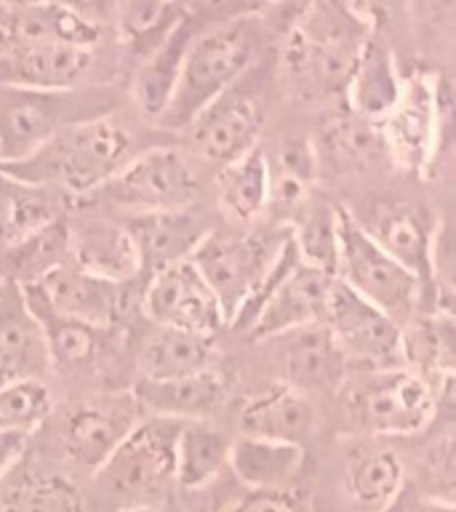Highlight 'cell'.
<instances>
[{"instance_id": "cell-1", "label": "cell", "mask_w": 456, "mask_h": 512, "mask_svg": "<svg viewBox=\"0 0 456 512\" xmlns=\"http://www.w3.org/2000/svg\"><path fill=\"white\" fill-rule=\"evenodd\" d=\"M131 158L136 152L128 128L107 115L70 126L24 160L0 166V171L62 195H94Z\"/></svg>"}, {"instance_id": "cell-2", "label": "cell", "mask_w": 456, "mask_h": 512, "mask_svg": "<svg viewBox=\"0 0 456 512\" xmlns=\"http://www.w3.org/2000/svg\"><path fill=\"white\" fill-rule=\"evenodd\" d=\"M371 30L374 24L352 6L312 3L304 8L283 54L296 86L310 94H331L344 88L363 48L374 38Z\"/></svg>"}, {"instance_id": "cell-3", "label": "cell", "mask_w": 456, "mask_h": 512, "mask_svg": "<svg viewBox=\"0 0 456 512\" xmlns=\"http://www.w3.org/2000/svg\"><path fill=\"white\" fill-rule=\"evenodd\" d=\"M256 48H259V32L254 19L246 14L198 32L184 54L182 72L176 80L174 96L163 118L158 120L160 126H190L208 104L232 91L238 78H243V72L254 62Z\"/></svg>"}, {"instance_id": "cell-4", "label": "cell", "mask_w": 456, "mask_h": 512, "mask_svg": "<svg viewBox=\"0 0 456 512\" xmlns=\"http://www.w3.org/2000/svg\"><path fill=\"white\" fill-rule=\"evenodd\" d=\"M115 104L118 91L110 86L72 91L0 86V166L24 160L70 126L107 118Z\"/></svg>"}, {"instance_id": "cell-5", "label": "cell", "mask_w": 456, "mask_h": 512, "mask_svg": "<svg viewBox=\"0 0 456 512\" xmlns=\"http://www.w3.org/2000/svg\"><path fill=\"white\" fill-rule=\"evenodd\" d=\"M182 422L144 416L128 432L107 462L94 472L96 486L118 510L128 507H158L166 499L174 478L176 435Z\"/></svg>"}, {"instance_id": "cell-6", "label": "cell", "mask_w": 456, "mask_h": 512, "mask_svg": "<svg viewBox=\"0 0 456 512\" xmlns=\"http://www.w3.org/2000/svg\"><path fill=\"white\" fill-rule=\"evenodd\" d=\"M336 280L352 294L374 304L376 310L390 315L400 328L411 323L416 315L430 310V296L419 280L400 267L390 254H384L358 219L339 208V264Z\"/></svg>"}, {"instance_id": "cell-7", "label": "cell", "mask_w": 456, "mask_h": 512, "mask_svg": "<svg viewBox=\"0 0 456 512\" xmlns=\"http://www.w3.org/2000/svg\"><path fill=\"white\" fill-rule=\"evenodd\" d=\"M339 395L347 419L371 435H414L424 430L438 411L435 390L408 368L347 376Z\"/></svg>"}, {"instance_id": "cell-8", "label": "cell", "mask_w": 456, "mask_h": 512, "mask_svg": "<svg viewBox=\"0 0 456 512\" xmlns=\"http://www.w3.org/2000/svg\"><path fill=\"white\" fill-rule=\"evenodd\" d=\"M198 190V176L182 152L174 147H152L128 160L94 195L104 203L128 208L136 216L187 211L198 200Z\"/></svg>"}, {"instance_id": "cell-9", "label": "cell", "mask_w": 456, "mask_h": 512, "mask_svg": "<svg viewBox=\"0 0 456 512\" xmlns=\"http://www.w3.org/2000/svg\"><path fill=\"white\" fill-rule=\"evenodd\" d=\"M440 86L430 75H411L400 83V96L382 120L379 134L392 166L408 174H427L438 158L443 128Z\"/></svg>"}, {"instance_id": "cell-10", "label": "cell", "mask_w": 456, "mask_h": 512, "mask_svg": "<svg viewBox=\"0 0 456 512\" xmlns=\"http://www.w3.org/2000/svg\"><path fill=\"white\" fill-rule=\"evenodd\" d=\"M283 238L267 243L254 235H230V232L211 230L192 251V267L200 272V278L206 280V286L216 296L224 323L235 318L240 304L246 302V296L262 280Z\"/></svg>"}, {"instance_id": "cell-11", "label": "cell", "mask_w": 456, "mask_h": 512, "mask_svg": "<svg viewBox=\"0 0 456 512\" xmlns=\"http://www.w3.org/2000/svg\"><path fill=\"white\" fill-rule=\"evenodd\" d=\"M326 328L342 350L347 366L363 371L403 368L400 360V326L374 304L352 294L350 288L334 280L328 296Z\"/></svg>"}, {"instance_id": "cell-12", "label": "cell", "mask_w": 456, "mask_h": 512, "mask_svg": "<svg viewBox=\"0 0 456 512\" xmlns=\"http://www.w3.org/2000/svg\"><path fill=\"white\" fill-rule=\"evenodd\" d=\"M142 302L158 328L214 336L216 328L224 326L222 307L190 259L152 275L144 286Z\"/></svg>"}, {"instance_id": "cell-13", "label": "cell", "mask_w": 456, "mask_h": 512, "mask_svg": "<svg viewBox=\"0 0 456 512\" xmlns=\"http://www.w3.org/2000/svg\"><path fill=\"white\" fill-rule=\"evenodd\" d=\"M142 414L134 395H107L80 403L64 422V451L75 464L96 472L142 422Z\"/></svg>"}, {"instance_id": "cell-14", "label": "cell", "mask_w": 456, "mask_h": 512, "mask_svg": "<svg viewBox=\"0 0 456 512\" xmlns=\"http://www.w3.org/2000/svg\"><path fill=\"white\" fill-rule=\"evenodd\" d=\"M35 288L51 310L99 331L118 323L128 310V283L94 278L72 264L51 272Z\"/></svg>"}, {"instance_id": "cell-15", "label": "cell", "mask_w": 456, "mask_h": 512, "mask_svg": "<svg viewBox=\"0 0 456 512\" xmlns=\"http://www.w3.org/2000/svg\"><path fill=\"white\" fill-rule=\"evenodd\" d=\"M96 70L94 48L70 43H38L0 56V86L38 88V91H72L88 86Z\"/></svg>"}, {"instance_id": "cell-16", "label": "cell", "mask_w": 456, "mask_h": 512, "mask_svg": "<svg viewBox=\"0 0 456 512\" xmlns=\"http://www.w3.org/2000/svg\"><path fill=\"white\" fill-rule=\"evenodd\" d=\"M51 366L43 328L24 302L22 288L0 280V387L40 379Z\"/></svg>"}, {"instance_id": "cell-17", "label": "cell", "mask_w": 456, "mask_h": 512, "mask_svg": "<svg viewBox=\"0 0 456 512\" xmlns=\"http://www.w3.org/2000/svg\"><path fill=\"white\" fill-rule=\"evenodd\" d=\"M190 136L195 150L206 160L227 166L259 147L262 112L248 96L227 91L192 120Z\"/></svg>"}, {"instance_id": "cell-18", "label": "cell", "mask_w": 456, "mask_h": 512, "mask_svg": "<svg viewBox=\"0 0 456 512\" xmlns=\"http://www.w3.org/2000/svg\"><path fill=\"white\" fill-rule=\"evenodd\" d=\"M334 280L336 278H331L326 272L299 264L280 283L270 302L264 304V310L259 312V318L251 326L248 336L256 339V342H262V339L270 342L275 336L296 331V328L326 323L328 296H331Z\"/></svg>"}, {"instance_id": "cell-19", "label": "cell", "mask_w": 456, "mask_h": 512, "mask_svg": "<svg viewBox=\"0 0 456 512\" xmlns=\"http://www.w3.org/2000/svg\"><path fill=\"white\" fill-rule=\"evenodd\" d=\"M123 227L131 235V243L139 256V272L152 278L166 267L187 262L198 243L206 238V222L187 211H168V214H136Z\"/></svg>"}, {"instance_id": "cell-20", "label": "cell", "mask_w": 456, "mask_h": 512, "mask_svg": "<svg viewBox=\"0 0 456 512\" xmlns=\"http://www.w3.org/2000/svg\"><path fill=\"white\" fill-rule=\"evenodd\" d=\"M270 342H278V363L283 368V382L307 395V390L342 387L347 379V360L336 347L326 323L296 328L280 334Z\"/></svg>"}, {"instance_id": "cell-21", "label": "cell", "mask_w": 456, "mask_h": 512, "mask_svg": "<svg viewBox=\"0 0 456 512\" xmlns=\"http://www.w3.org/2000/svg\"><path fill=\"white\" fill-rule=\"evenodd\" d=\"M360 224V222H358ZM368 232V238L390 254L400 267H406L430 296L432 310V288H430V254L435 227L424 211L406 203H384L376 206L371 214V224H360Z\"/></svg>"}, {"instance_id": "cell-22", "label": "cell", "mask_w": 456, "mask_h": 512, "mask_svg": "<svg viewBox=\"0 0 456 512\" xmlns=\"http://www.w3.org/2000/svg\"><path fill=\"white\" fill-rule=\"evenodd\" d=\"M70 264L112 283L142 278L131 235L123 224L110 219H83L70 227Z\"/></svg>"}, {"instance_id": "cell-23", "label": "cell", "mask_w": 456, "mask_h": 512, "mask_svg": "<svg viewBox=\"0 0 456 512\" xmlns=\"http://www.w3.org/2000/svg\"><path fill=\"white\" fill-rule=\"evenodd\" d=\"M240 435L246 438L278 440L302 446L315 427V408L304 392L286 382H275L240 411Z\"/></svg>"}, {"instance_id": "cell-24", "label": "cell", "mask_w": 456, "mask_h": 512, "mask_svg": "<svg viewBox=\"0 0 456 512\" xmlns=\"http://www.w3.org/2000/svg\"><path fill=\"white\" fill-rule=\"evenodd\" d=\"M131 395L150 416L174 419V422H206L227 400V382L214 371L171 379V382L139 379Z\"/></svg>"}, {"instance_id": "cell-25", "label": "cell", "mask_w": 456, "mask_h": 512, "mask_svg": "<svg viewBox=\"0 0 456 512\" xmlns=\"http://www.w3.org/2000/svg\"><path fill=\"white\" fill-rule=\"evenodd\" d=\"M454 342V315H443V312H422L400 328L403 368L422 376L424 382L435 390V398H438L443 384L454 382Z\"/></svg>"}, {"instance_id": "cell-26", "label": "cell", "mask_w": 456, "mask_h": 512, "mask_svg": "<svg viewBox=\"0 0 456 512\" xmlns=\"http://www.w3.org/2000/svg\"><path fill=\"white\" fill-rule=\"evenodd\" d=\"M190 11L192 8H187V14L176 22L174 30L168 32L166 38L144 56L142 64L134 72V86H131L134 102L139 112L152 120L163 118V112H166L168 102L174 96L179 72H182L184 54H187L192 38L198 35L192 30Z\"/></svg>"}, {"instance_id": "cell-27", "label": "cell", "mask_w": 456, "mask_h": 512, "mask_svg": "<svg viewBox=\"0 0 456 512\" xmlns=\"http://www.w3.org/2000/svg\"><path fill=\"white\" fill-rule=\"evenodd\" d=\"M403 488V464L390 448H358L344 464V512H387Z\"/></svg>"}, {"instance_id": "cell-28", "label": "cell", "mask_w": 456, "mask_h": 512, "mask_svg": "<svg viewBox=\"0 0 456 512\" xmlns=\"http://www.w3.org/2000/svg\"><path fill=\"white\" fill-rule=\"evenodd\" d=\"M227 464L248 491H288L302 472L304 446L240 435L230 440Z\"/></svg>"}, {"instance_id": "cell-29", "label": "cell", "mask_w": 456, "mask_h": 512, "mask_svg": "<svg viewBox=\"0 0 456 512\" xmlns=\"http://www.w3.org/2000/svg\"><path fill=\"white\" fill-rule=\"evenodd\" d=\"M64 264H70L67 219H56L11 246L0 248V280L19 288L38 286L40 280H46Z\"/></svg>"}, {"instance_id": "cell-30", "label": "cell", "mask_w": 456, "mask_h": 512, "mask_svg": "<svg viewBox=\"0 0 456 512\" xmlns=\"http://www.w3.org/2000/svg\"><path fill=\"white\" fill-rule=\"evenodd\" d=\"M214 336L179 328H158L139 352V379L171 382L211 371Z\"/></svg>"}, {"instance_id": "cell-31", "label": "cell", "mask_w": 456, "mask_h": 512, "mask_svg": "<svg viewBox=\"0 0 456 512\" xmlns=\"http://www.w3.org/2000/svg\"><path fill=\"white\" fill-rule=\"evenodd\" d=\"M400 83L403 78L398 75L390 48L371 38L344 83L350 112L371 123H379L398 102Z\"/></svg>"}, {"instance_id": "cell-32", "label": "cell", "mask_w": 456, "mask_h": 512, "mask_svg": "<svg viewBox=\"0 0 456 512\" xmlns=\"http://www.w3.org/2000/svg\"><path fill=\"white\" fill-rule=\"evenodd\" d=\"M270 174L267 206L280 211H299L312 198V184L318 179V150L307 136H288L272 152L264 150Z\"/></svg>"}, {"instance_id": "cell-33", "label": "cell", "mask_w": 456, "mask_h": 512, "mask_svg": "<svg viewBox=\"0 0 456 512\" xmlns=\"http://www.w3.org/2000/svg\"><path fill=\"white\" fill-rule=\"evenodd\" d=\"M64 195L48 187L24 184L0 171V248L64 219Z\"/></svg>"}, {"instance_id": "cell-34", "label": "cell", "mask_w": 456, "mask_h": 512, "mask_svg": "<svg viewBox=\"0 0 456 512\" xmlns=\"http://www.w3.org/2000/svg\"><path fill=\"white\" fill-rule=\"evenodd\" d=\"M230 438L208 422H182L176 435L174 478L182 488H203L227 467Z\"/></svg>"}, {"instance_id": "cell-35", "label": "cell", "mask_w": 456, "mask_h": 512, "mask_svg": "<svg viewBox=\"0 0 456 512\" xmlns=\"http://www.w3.org/2000/svg\"><path fill=\"white\" fill-rule=\"evenodd\" d=\"M216 190H219V203L232 219L248 222L262 214L270 198V174H267L264 147H254L243 158L222 166Z\"/></svg>"}, {"instance_id": "cell-36", "label": "cell", "mask_w": 456, "mask_h": 512, "mask_svg": "<svg viewBox=\"0 0 456 512\" xmlns=\"http://www.w3.org/2000/svg\"><path fill=\"white\" fill-rule=\"evenodd\" d=\"M294 240L296 254L304 267L320 270L336 278L339 264V206L331 200H307L299 208L294 230L288 232Z\"/></svg>"}, {"instance_id": "cell-37", "label": "cell", "mask_w": 456, "mask_h": 512, "mask_svg": "<svg viewBox=\"0 0 456 512\" xmlns=\"http://www.w3.org/2000/svg\"><path fill=\"white\" fill-rule=\"evenodd\" d=\"M22 294L30 312L43 328L51 363L56 360L62 366H78V363H86V360L94 358L96 347H99V328L83 326L78 320H70L54 312L43 302V296L38 294L35 286L22 288Z\"/></svg>"}, {"instance_id": "cell-38", "label": "cell", "mask_w": 456, "mask_h": 512, "mask_svg": "<svg viewBox=\"0 0 456 512\" xmlns=\"http://www.w3.org/2000/svg\"><path fill=\"white\" fill-rule=\"evenodd\" d=\"M323 147L334 166L352 174H363L366 168H374L379 160L387 158L379 123L358 118L352 112L328 123L323 131Z\"/></svg>"}, {"instance_id": "cell-39", "label": "cell", "mask_w": 456, "mask_h": 512, "mask_svg": "<svg viewBox=\"0 0 456 512\" xmlns=\"http://www.w3.org/2000/svg\"><path fill=\"white\" fill-rule=\"evenodd\" d=\"M190 6H171V3H123L115 8L118 27L128 46L136 48L142 59L174 30L176 22L187 14Z\"/></svg>"}, {"instance_id": "cell-40", "label": "cell", "mask_w": 456, "mask_h": 512, "mask_svg": "<svg viewBox=\"0 0 456 512\" xmlns=\"http://www.w3.org/2000/svg\"><path fill=\"white\" fill-rule=\"evenodd\" d=\"M51 414V392L40 379L0 387V430L32 435Z\"/></svg>"}, {"instance_id": "cell-41", "label": "cell", "mask_w": 456, "mask_h": 512, "mask_svg": "<svg viewBox=\"0 0 456 512\" xmlns=\"http://www.w3.org/2000/svg\"><path fill=\"white\" fill-rule=\"evenodd\" d=\"M78 488L70 480L32 478L3 499V512H80Z\"/></svg>"}, {"instance_id": "cell-42", "label": "cell", "mask_w": 456, "mask_h": 512, "mask_svg": "<svg viewBox=\"0 0 456 512\" xmlns=\"http://www.w3.org/2000/svg\"><path fill=\"white\" fill-rule=\"evenodd\" d=\"M219 512H304L302 502L288 491H248Z\"/></svg>"}, {"instance_id": "cell-43", "label": "cell", "mask_w": 456, "mask_h": 512, "mask_svg": "<svg viewBox=\"0 0 456 512\" xmlns=\"http://www.w3.org/2000/svg\"><path fill=\"white\" fill-rule=\"evenodd\" d=\"M27 446H30V435L0 430V478L22 459Z\"/></svg>"}, {"instance_id": "cell-44", "label": "cell", "mask_w": 456, "mask_h": 512, "mask_svg": "<svg viewBox=\"0 0 456 512\" xmlns=\"http://www.w3.org/2000/svg\"><path fill=\"white\" fill-rule=\"evenodd\" d=\"M414 512H454V504L443 502V499H430V502H422Z\"/></svg>"}, {"instance_id": "cell-45", "label": "cell", "mask_w": 456, "mask_h": 512, "mask_svg": "<svg viewBox=\"0 0 456 512\" xmlns=\"http://www.w3.org/2000/svg\"><path fill=\"white\" fill-rule=\"evenodd\" d=\"M118 512H166V510H160V507H128V510H118Z\"/></svg>"}]
</instances>
